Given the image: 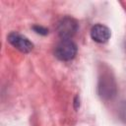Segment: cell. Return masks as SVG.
<instances>
[{"label": "cell", "instance_id": "6da1fadb", "mask_svg": "<svg viewBox=\"0 0 126 126\" xmlns=\"http://www.w3.org/2000/svg\"><path fill=\"white\" fill-rule=\"evenodd\" d=\"M56 31L62 39H71L78 31V23L72 17H63L58 21Z\"/></svg>", "mask_w": 126, "mask_h": 126}, {"label": "cell", "instance_id": "7a4b0ae2", "mask_svg": "<svg viewBox=\"0 0 126 126\" xmlns=\"http://www.w3.org/2000/svg\"><path fill=\"white\" fill-rule=\"evenodd\" d=\"M98 94L102 98L108 99L112 98L116 94V84L111 74L108 72H103L98 80Z\"/></svg>", "mask_w": 126, "mask_h": 126}, {"label": "cell", "instance_id": "3957f363", "mask_svg": "<svg viewBox=\"0 0 126 126\" xmlns=\"http://www.w3.org/2000/svg\"><path fill=\"white\" fill-rule=\"evenodd\" d=\"M55 56L61 61L72 60L77 54V45L71 39H62L55 47Z\"/></svg>", "mask_w": 126, "mask_h": 126}, {"label": "cell", "instance_id": "277c9868", "mask_svg": "<svg viewBox=\"0 0 126 126\" xmlns=\"http://www.w3.org/2000/svg\"><path fill=\"white\" fill-rule=\"evenodd\" d=\"M8 41L23 53H29L33 48L32 42L28 37L18 32H11L8 35Z\"/></svg>", "mask_w": 126, "mask_h": 126}, {"label": "cell", "instance_id": "5b68a950", "mask_svg": "<svg viewBox=\"0 0 126 126\" xmlns=\"http://www.w3.org/2000/svg\"><path fill=\"white\" fill-rule=\"evenodd\" d=\"M110 30L101 24L94 25L91 30V36L92 38L98 43H104L110 38Z\"/></svg>", "mask_w": 126, "mask_h": 126}, {"label": "cell", "instance_id": "8992f818", "mask_svg": "<svg viewBox=\"0 0 126 126\" xmlns=\"http://www.w3.org/2000/svg\"><path fill=\"white\" fill-rule=\"evenodd\" d=\"M32 29L36 33H39V34H42V35H45V34L48 33V30L41 27V26H33Z\"/></svg>", "mask_w": 126, "mask_h": 126}]
</instances>
